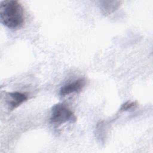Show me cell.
Returning a JSON list of instances; mask_svg holds the SVG:
<instances>
[{
	"label": "cell",
	"mask_w": 153,
	"mask_h": 153,
	"mask_svg": "<svg viewBox=\"0 0 153 153\" xmlns=\"http://www.w3.org/2000/svg\"><path fill=\"white\" fill-rule=\"evenodd\" d=\"M137 106V103L136 102H131V101H127L123 103L120 109V112H123V111H127L129 109H131L133 108H136Z\"/></svg>",
	"instance_id": "cell-6"
},
{
	"label": "cell",
	"mask_w": 153,
	"mask_h": 153,
	"mask_svg": "<svg viewBox=\"0 0 153 153\" xmlns=\"http://www.w3.org/2000/svg\"><path fill=\"white\" fill-rule=\"evenodd\" d=\"M7 96L8 105L10 111H13L17 108L28 99L27 94L18 91L8 93Z\"/></svg>",
	"instance_id": "cell-4"
},
{
	"label": "cell",
	"mask_w": 153,
	"mask_h": 153,
	"mask_svg": "<svg viewBox=\"0 0 153 153\" xmlns=\"http://www.w3.org/2000/svg\"><path fill=\"white\" fill-rule=\"evenodd\" d=\"M76 121L75 115L67 105L63 103H57L52 107L50 117L51 123L61 125L67 122L74 123Z\"/></svg>",
	"instance_id": "cell-2"
},
{
	"label": "cell",
	"mask_w": 153,
	"mask_h": 153,
	"mask_svg": "<svg viewBox=\"0 0 153 153\" xmlns=\"http://www.w3.org/2000/svg\"><path fill=\"white\" fill-rule=\"evenodd\" d=\"M85 85V80L84 78H79L69 84L63 85L60 90V94L65 96L73 93H79Z\"/></svg>",
	"instance_id": "cell-3"
},
{
	"label": "cell",
	"mask_w": 153,
	"mask_h": 153,
	"mask_svg": "<svg viewBox=\"0 0 153 153\" xmlns=\"http://www.w3.org/2000/svg\"><path fill=\"white\" fill-rule=\"evenodd\" d=\"M0 19L1 23L10 29L20 28L25 20L22 4L15 0L2 1L0 4Z\"/></svg>",
	"instance_id": "cell-1"
},
{
	"label": "cell",
	"mask_w": 153,
	"mask_h": 153,
	"mask_svg": "<svg viewBox=\"0 0 153 153\" xmlns=\"http://www.w3.org/2000/svg\"><path fill=\"white\" fill-rule=\"evenodd\" d=\"M119 1H103L100 2V8L103 14H110L117 10L121 5Z\"/></svg>",
	"instance_id": "cell-5"
}]
</instances>
